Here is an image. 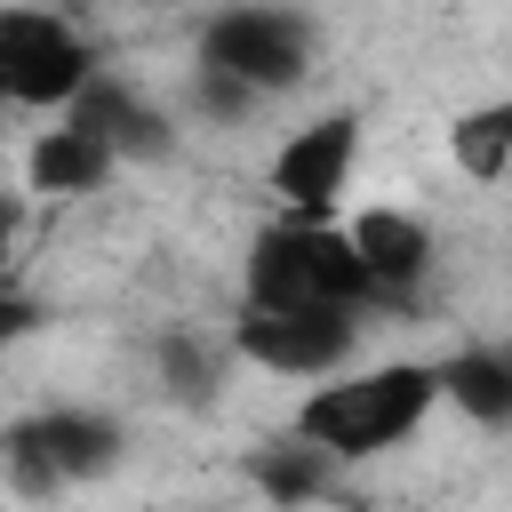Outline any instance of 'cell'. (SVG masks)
I'll return each instance as SVG.
<instances>
[{
	"mask_svg": "<svg viewBox=\"0 0 512 512\" xmlns=\"http://www.w3.org/2000/svg\"><path fill=\"white\" fill-rule=\"evenodd\" d=\"M448 160L472 176V184H496L512 168V96L504 104H472L456 128H448Z\"/></svg>",
	"mask_w": 512,
	"mask_h": 512,
	"instance_id": "12",
	"label": "cell"
},
{
	"mask_svg": "<svg viewBox=\"0 0 512 512\" xmlns=\"http://www.w3.org/2000/svg\"><path fill=\"white\" fill-rule=\"evenodd\" d=\"M232 344L256 360V368H280V376H320L352 352V312L344 304H256L240 312Z\"/></svg>",
	"mask_w": 512,
	"mask_h": 512,
	"instance_id": "4",
	"label": "cell"
},
{
	"mask_svg": "<svg viewBox=\"0 0 512 512\" xmlns=\"http://www.w3.org/2000/svg\"><path fill=\"white\" fill-rule=\"evenodd\" d=\"M200 64L248 80L256 96L296 88V80H304V24L280 16V8H224V16L200 32Z\"/></svg>",
	"mask_w": 512,
	"mask_h": 512,
	"instance_id": "5",
	"label": "cell"
},
{
	"mask_svg": "<svg viewBox=\"0 0 512 512\" xmlns=\"http://www.w3.org/2000/svg\"><path fill=\"white\" fill-rule=\"evenodd\" d=\"M80 88H88V40L48 8H0V96L72 104Z\"/></svg>",
	"mask_w": 512,
	"mask_h": 512,
	"instance_id": "3",
	"label": "cell"
},
{
	"mask_svg": "<svg viewBox=\"0 0 512 512\" xmlns=\"http://www.w3.org/2000/svg\"><path fill=\"white\" fill-rule=\"evenodd\" d=\"M352 152H360V120H352V112H328V120L296 128V136L272 152V192H280L296 216H328V200H336L344 176H352Z\"/></svg>",
	"mask_w": 512,
	"mask_h": 512,
	"instance_id": "7",
	"label": "cell"
},
{
	"mask_svg": "<svg viewBox=\"0 0 512 512\" xmlns=\"http://www.w3.org/2000/svg\"><path fill=\"white\" fill-rule=\"evenodd\" d=\"M352 248H360V264H368L376 296H408V288L424 280V264H432L424 224H416V216H400V208H368V216L352 224Z\"/></svg>",
	"mask_w": 512,
	"mask_h": 512,
	"instance_id": "8",
	"label": "cell"
},
{
	"mask_svg": "<svg viewBox=\"0 0 512 512\" xmlns=\"http://www.w3.org/2000/svg\"><path fill=\"white\" fill-rule=\"evenodd\" d=\"M0 104H8V96H0Z\"/></svg>",
	"mask_w": 512,
	"mask_h": 512,
	"instance_id": "16",
	"label": "cell"
},
{
	"mask_svg": "<svg viewBox=\"0 0 512 512\" xmlns=\"http://www.w3.org/2000/svg\"><path fill=\"white\" fill-rule=\"evenodd\" d=\"M248 296L256 304H368L376 280L352 248V232H328V216H296L256 240L248 256Z\"/></svg>",
	"mask_w": 512,
	"mask_h": 512,
	"instance_id": "2",
	"label": "cell"
},
{
	"mask_svg": "<svg viewBox=\"0 0 512 512\" xmlns=\"http://www.w3.org/2000/svg\"><path fill=\"white\" fill-rule=\"evenodd\" d=\"M432 392H440V368H416V360L320 384L296 408V440H312L320 456H376V448H392V440H408L424 424Z\"/></svg>",
	"mask_w": 512,
	"mask_h": 512,
	"instance_id": "1",
	"label": "cell"
},
{
	"mask_svg": "<svg viewBox=\"0 0 512 512\" xmlns=\"http://www.w3.org/2000/svg\"><path fill=\"white\" fill-rule=\"evenodd\" d=\"M120 448V432L104 416H80V408H56V416H24L0 432V456L24 488H64L80 472H104Z\"/></svg>",
	"mask_w": 512,
	"mask_h": 512,
	"instance_id": "6",
	"label": "cell"
},
{
	"mask_svg": "<svg viewBox=\"0 0 512 512\" xmlns=\"http://www.w3.org/2000/svg\"><path fill=\"white\" fill-rule=\"evenodd\" d=\"M160 360H168V384H176V392H208V384H216V360H208L200 344H184V336H168Z\"/></svg>",
	"mask_w": 512,
	"mask_h": 512,
	"instance_id": "14",
	"label": "cell"
},
{
	"mask_svg": "<svg viewBox=\"0 0 512 512\" xmlns=\"http://www.w3.org/2000/svg\"><path fill=\"white\" fill-rule=\"evenodd\" d=\"M112 144L96 136V128H80V120H64V128H48L32 152H24V176H32V192H96L104 176H112Z\"/></svg>",
	"mask_w": 512,
	"mask_h": 512,
	"instance_id": "9",
	"label": "cell"
},
{
	"mask_svg": "<svg viewBox=\"0 0 512 512\" xmlns=\"http://www.w3.org/2000/svg\"><path fill=\"white\" fill-rule=\"evenodd\" d=\"M440 392L480 424H512V352H456L440 368Z\"/></svg>",
	"mask_w": 512,
	"mask_h": 512,
	"instance_id": "11",
	"label": "cell"
},
{
	"mask_svg": "<svg viewBox=\"0 0 512 512\" xmlns=\"http://www.w3.org/2000/svg\"><path fill=\"white\" fill-rule=\"evenodd\" d=\"M24 320H32V312H24V296H16V288H0V344H8V336H24Z\"/></svg>",
	"mask_w": 512,
	"mask_h": 512,
	"instance_id": "15",
	"label": "cell"
},
{
	"mask_svg": "<svg viewBox=\"0 0 512 512\" xmlns=\"http://www.w3.org/2000/svg\"><path fill=\"white\" fill-rule=\"evenodd\" d=\"M72 120H80V128H96L112 152H168V128H160V112H152L144 96H128V88L96 80V72H88V88L72 96Z\"/></svg>",
	"mask_w": 512,
	"mask_h": 512,
	"instance_id": "10",
	"label": "cell"
},
{
	"mask_svg": "<svg viewBox=\"0 0 512 512\" xmlns=\"http://www.w3.org/2000/svg\"><path fill=\"white\" fill-rule=\"evenodd\" d=\"M256 488L280 496V504H296V496H320L328 488V464H320L312 440L304 448H272V456H256Z\"/></svg>",
	"mask_w": 512,
	"mask_h": 512,
	"instance_id": "13",
	"label": "cell"
}]
</instances>
